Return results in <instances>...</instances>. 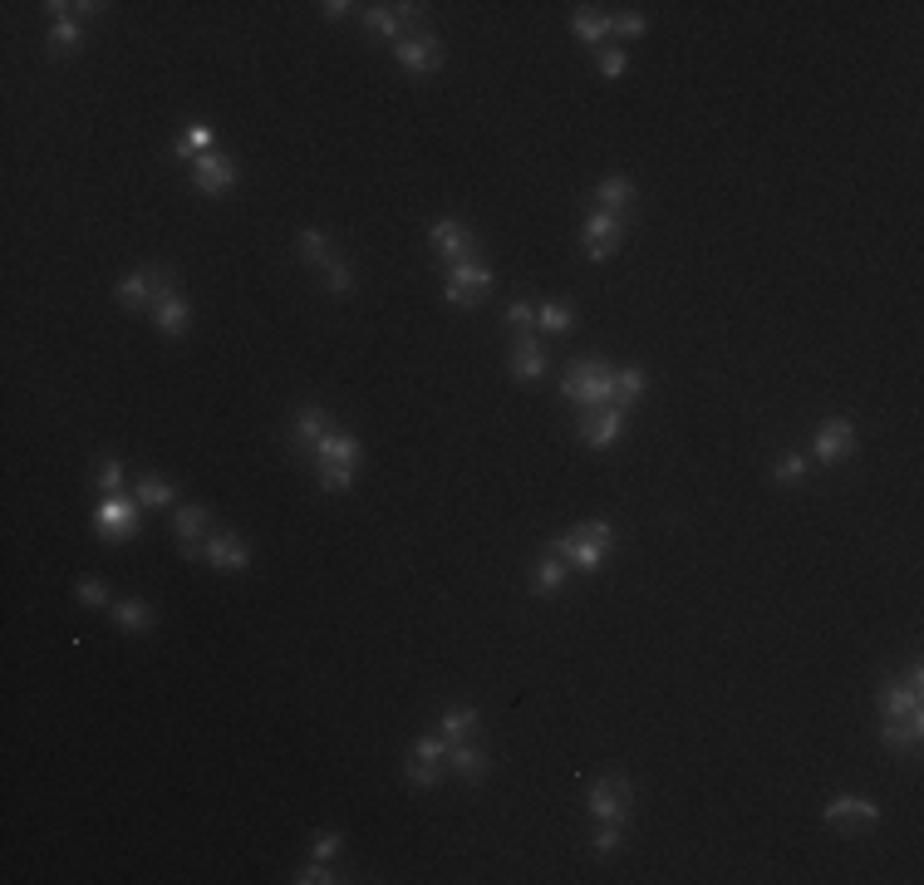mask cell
I'll use <instances>...</instances> for the list:
<instances>
[{
    "instance_id": "32",
    "label": "cell",
    "mask_w": 924,
    "mask_h": 885,
    "mask_svg": "<svg viewBox=\"0 0 924 885\" xmlns=\"http://www.w3.org/2000/svg\"><path fill=\"white\" fill-rule=\"evenodd\" d=\"M644 384H649V379H644V369H639V364H620V369H615V389H620V409H630V404H635L639 394H644Z\"/></svg>"
},
{
    "instance_id": "48",
    "label": "cell",
    "mask_w": 924,
    "mask_h": 885,
    "mask_svg": "<svg viewBox=\"0 0 924 885\" xmlns=\"http://www.w3.org/2000/svg\"><path fill=\"white\" fill-rule=\"evenodd\" d=\"M349 10H359V5H349V0H325V5H320V15H325V20H345Z\"/></svg>"
},
{
    "instance_id": "26",
    "label": "cell",
    "mask_w": 924,
    "mask_h": 885,
    "mask_svg": "<svg viewBox=\"0 0 924 885\" xmlns=\"http://www.w3.org/2000/svg\"><path fill=\"white\" fill-rule=\"evenodd\" d=\"M566 571H571V566H566V556L546 551V556L531 566V590H536V595H556V590L566 586Z\"/></svg>"
},
{
    "instance_id": "17",
    "label": "cell",
    "mask_w": 924,
    "mask_h": 885,
    "mask_svg": "<svg viewBox=\"0 0 924 885\" xmlns=\"http://www.w3.org/2000/svg\"><path fill=\"white\" fill-rule=\"evenodd\" d=\"M428 246L453 266V261H467L472 256V232L462 227V222H453V217H443V222H433V232H428Z\"/></svg>"
},
{
    "instance_id": "20",
    "label": "cell",
    "mask_w": 924,
    "mask_h": 885,
    "mask_svg": "<svg viewBox=\"0 0 924 885\" xmlns=\"http://www.w3.org/2000/svg\"><path fill=\"white\" fill-rule=\"evenodd\" d=\"M546 350H541V340H531V335H521L517 345H512V379H521V384H536L541 374H546Z\"/></svg>"
},
{
    "instance_id": "41",
    "label": "cell",
    "mask_w": 924,
    "mask_h": 885,
    "mask_svg": "<svg viewBox=\"0 0 924 885\" xmlns=\"http://www.w3.org/2000/svg\"><path fill=\"white\" fill-rule=\"evenodd\" d=\"M408 753H413V758H423V763H443V758H448V738H443V733H433V738H418Z\"/></svg>"
},
{
    "instance_id": "12",
    "label": "cell",
    "mask_w": 924,
    "mask_h": 885,
    "mask_svg": "<svg viewBox=\"0 0 924 885\" xmlns=\"http://www.w3.org/2000/svg\"><path fill=\"white\" fill-rule=\"evenodd\" d=\"M153 325H158V335H168V340H182V335L192 330V305L177 295L173 281H168V286L158 291V300H153Z\"/></svg>"
},
{
    "instance_id": "5",
    "label": "cell",
    "mask_w": 924,
    "mask_h": 885,
    "mask_svg": "<svg viewBox=\"0 0 924 885\" xmlns=\"http://www.w3.org/2000/svg\"><path fill=\"white\" fill-rule=\"evenodd\" d=\"M168 281H173V271H168V266H138V271H128V276L118 281L114 295H118V305H123V310H133V315H138V310H148V305L158 300V291H163Z\"/></svg>"
},
{
    "instance_id": "16",
    "label": "cell",
    "mask_w": 924,
    "mask_h": 885,
    "mask_svg": "<svg viewBox=\"0 0 924 885\" xmlns=\"http://www.w3.org/2000/svg\"><path fill=\"white\" fill-rule=\"evenodd\" d=\"M207 507L202 502H187V507H177V517H173V531H177V541H182V556L187 561H202V531H207Z\"/></svg>"
},
{
    "instance_id": "15",
    "label": "cell",
    "mask_w": 924,
    "mask_h": 885,
    "mask_svg": "<svg viewBox=\"0 0 924 885\" xmlns=\"http://www.w3.org/2000/svg\"><path fill=\"white\" fill-rule=\"evenodd\" d=\"M821 822L826 826H875L880 822V807L870 802V797H856V792H841V797H831L826 802V812H821Z\"/></svg>"
},
{
    "instance_id": "33",
    "label": "cell",
    "mask_w": 924,
    "mask_h": 885,
    "mask_svg": "<svg viewBox=\"0 0 924 885\" xmlns=\"http://www.w3.org/2000/svg\"><path fill=\"white\" fill-rule=\"evenodd\" d=\"M620 846H625V826H620V822H605L595 836H590V851H595L600 861H610Z\"/></svg>"
},
{
    "instance_id": "9",
    "label": "cell",
    "mask_w": 924,
    "mask_h": 885,
    "mask_svg": "<svg viewBox=\"0 0 924 885\" xmlns=\"http://www.w3.org/2000/svg\"><path fill=\"white\" fill-rule=\"evenodd\" d=\"M585 807H590V817H600V822H620L625 826V817H630V782L625 777H600L595 787H590V797H585Z\"/></svg>"
},
{
    "instance_id": "19",
    "label": "cell",
    "mask_w": 924,
    "mask_h": 885,
    "mask_svg": "<svg viewBox=\"0 0 924 885\" xmlns=\"http://www.w3.org/2000/svg\"><path fill=\"white\" fill-rule=\"evenodd\" d=\"M924 733V713H905V718H885L880 723V743L895 748V753H915Z\"/></svg>"
},
{
    "instance_id": "39",
    "label": "cell",
    "mask_w": 924,
    "mask_h": 885,
    "mask_svg": "<svg viewBox=\"0 0 924 885\" xmlns=\"http://www.w3.org/2000/svg\"><path fill=\"white\" fill-rule=\"evenodd\" d=\"M610 30H615V35H620V40H639V35H644V30H649V20H644V15H639V10H620V15H615V20H610Z\"/></svg>"
},
{
    "instance_id": "4",
    "label": "cell",
    "mask_w": 924,
    "mask_h": 885,
    "mask_svg": "<svg viewBox=\"0 0 924 885\" xmlns=\"http://www.w3.org/2000/svg\"><path fill=\"white\" fill-rule=\"evenodd\" d=\"M811 458L821 468H836V463L856 458V423L851 418H826L816 428V438H811Z\"/></svg>"
},
{
    "instance_id": "44",
    "label": "cell",
    "mask_w": 924,
    "mask_h": 885,
    "mask_svg": "<svg viewBox=\"0 0 924 885\" xmlns=\"http://www.w3.org/2000/svg\"><path fill=\"white\" fill-rule=\"evenodd\" d=\"M290 881H295V885H330V881H340V876H335L325 861H310V866H300Z\"/></svg>"
},
{
    "instance_id": "27",
    "label": "cell",
    "mask_w": 924,
    "mask_h": 885,
    "mask_svg": "<svg viewBox=\"0 0 924 885\" xmlns=\"http://www.w3.org/2000/svg\"><path fill=\"white\" fill-rule=\"evenodd\" d=\"M438 733L448 738V748H453V743H467V738L477 733V708H467V704L443 708V718H438Z\"/></svg>"
},
{
    "instance_id": "40",
    "label": "cell",
    "mask_w": 924,
    "mask_h": 885,
    "mask_svg": "<svg viewBox=\"0 0 924 885\" xmlns=\"http://www.w3.org/2000/svg\"><path fill=\"white\" fill-rule=\"evenodd\" d=\"M79 605L104 610V605H114V595H109V586H104L99 576H89V581H79Z\"/></svg>"
},
{
    "instance_id": "7",
    "label": "cell",
    "mask_w": 924,
    "mask_h": 885,
    "mask_svg": "<svg viewBox=\"0 0 924 885\" xmlns=\"http://www.w3.org/2000/svg\"><path fill=\"white\" fill-rule=\"evenodd\" d=\"M94 531H99V541H128V536H138V502H128L123 492H104V502L94 512Z\"/></svg>"
},
{
    "instance_id": "1",
    "label": "cell",
    "mask_w": 924,
    "mask_h": 885,
    "mask_svg": "<svg viewBox=\"0 0 924 885\" xmlns=\"http://www.w3.org/2000/svg\"><path fill=\"white\" fill-rule=\"evenodd\" d=\"M561 394L576 404L580 413H595V409H620V389H615V369L590 354V359H576L561 379Z\"/></svg>"
},
{
    "instance_id": "18",
    "label": "cell",
    "mask_w": 924,
    "mask_h": 885,
    "mask_svg": "<svg viewBox=\"0 0 924 885\" xmlns=\"http://www.w3.org/2000/svg\"><path fill=\"white\" fill-rule=\"evenodd\" d=\"M310 463L320 468V463H335V468H354L359 463V438L354 433H340V428H330L320 443H315V453H310Z\"/></svg>"
},
{
    "instance_id": "47",
    "label": "cell",
    "mask_w": 924,
    "mask_h": 885,
    "mask_svg": "<svg viewBox=\"0 0 924 885\" xmlns=\"http://www.w3.org/2000/svg\"><path fill=\"white\" fill-rule=\"evenodd\" d=\"M507 325H517L521 335H526V330L536 325V305H531V300H517V305H507Z\"/></svg>"
},
{
    "instance_id": "31",
    "label": "cell",
    "mask_w": 924,
    "mask_h": 885,
    "mask_svg": "<svg viewBox=\"0 0 924 885\" xmlns=\"http://www.w3.org/2000/svg\"><path fill=\"white\" fill-rule=\"evenodd\" d=\"M364 30H369V35H384V40H399V15H394V5H364Z\"/></svg>"
},
{
    "instance_id": "37",
    "label": "cell",
    "mask_w": 924,
    "mask_h": 885,
    "mask_svg": "<svg viewBox=\"0 0 924 885\" xmlns=\"http://www.w3.org/2000/svg\"><path fill=\"white\" fill-rule=\"evenodd\" d=\"M325 291L330 295H354V266H349V261H330V271H325Z\"/></svg>"
},
{
    "instance_id": "21",
    "label": "cell",
    "mask_w": 924,
    "mask_h": 885,
    "mask_svg": "<svg viewBox=\"0 0 924 885\" xmlns=\"http://www.w3.org/2000/svg\"><path fill=\"white\" fill-rule=\"evenodd\" d=\"M325 433H330V413L315 409V404H310V409H300L295 413V423H290V443H295L300 453H315V443H320Z\"/></svg>"
},
{
    "instance_id": "14",
    "label": "cell",
    "mask_w": 924,
    "mask_h": 885,
    "mask_svg": "<svg viewBox=\"0 0 924 885\" xmlns=\"http://www.w3.org/2000/svg\"><path fill=\"white\" fill-rule=\"evenodd\" d=\"M625 438V409H595L580 413V443L585 448H610Z\"/></svg>"
},
{
    "instance_id": "24",
    "label": "cell",
    "mask_w": 924,
    "mask_h": 885,
    "mask_svg": "<svg viewBox=\"0 0 924 885\" xmlns=\"http://www.w3.org/2000/svg\"><path fill=\"white\" fill-rule=\"evenodd\" d=\"M212 138H217V133H212V123L192 118V123L182 128V138H177V148H173V153L182 158V163H187V168H192V163H197L202 153H212Z\"/></svg>"
},
{
    "instance_id": "43",
    "label": "cell",
    "mask_w": 924,
    "mask_h": 885,
    "mask_svg": "<svg viewBox=\"0 0 924 885\" xmlns=\"http://www.w3.org/2000/svg\"><path fill=\"white\" fill-rule=\"evenodd\" d=\"M94 482H99V492H123V463H118V458H104L99 472H94Z\"/></svg>"
},
{
    "instance_id": "30",
    "label": "cell",
    "mask_w": 924,
    "mask_h": 885,
    "mask_svg": "<svg viewBox=\"0 0 924 885\" xmlns=\"http://www.w3.org/2000/svg\"><path fill=\"white\" fill-rule=\"evenodd\" d=\"M50 45H55V55H79V45H84V25H79V15H64V20H55V30H50Z\"/></svg>"
},
{
    "instance_id": "23",
    "label": "cell",
    "mask_w": 924,
    "mask_h": 885,
    "mask_svg": "<svg viewBox=\"0 0 924 885\" xmlns=\"http://www.w3.org/2000/svg\"><path fill=\"white\" fill-rule=\"evenodd\" d=\"M109 610H114L118 625H123V630H133V635H148V630L158 625L153 605H148V600H138V595H128V600H114Z\"/></svg>"
},
{
    "instance_id": "3",
    "label": "cell",
    "mask_w": 924,
    "mask_h": 885,
    "mask_svg": "<svg viewBox=\"0 0 924 885\" xmlns=\"http://www.w3.org/2000/svg\"><path fill=\"white\" fill-rule=\"evenodd\" d=\"M620 241H625V212L595 207V212L585 217V227H580V251H585V261H610V256L620 251Z\"/></svg>"
},
{
    "instance_id": "28",
    "label": "cell",
    "mask_w": 924,
    "mask_h": 885,
    "mask_svg": "<svg viewBox=\"0 0 924 885\" xmlns=\"http://www.w3.org/2000/svg\"><path fill=\"white\" fill-rule=\"evenodd\" d=\"M595 202H600L605 212H625V207L635 202V182H630V177H620V173L605 177V182L595 187Z\"/></svg>"
},
{
    "instance_id": "35",
    "label": "cell",
    "mask_w": 924,
    "mask_h": 885,
    "mask_svg": "<svg viewBox=\"0 0 924 885\" xmlns=\"http://www.w3.org/2000/svg\"><path fill=\"white\" fill-rule=\"evenodd\" d=\"M295 246H300V261H310V266H315V261H330V232H320V227L300 232Z\"/></svg>"
},
{
    "instance_id": "10",
    "label": "cell",
    "mask_w": 924,
    "mask_h": 885,
    "mask_svg": "<svg viewBox=\"0 0 924 885\" xmlns=\"http://www.w3.org/2000/svg\"><path fill=\"white\" fill-rule=\"evenodd\" d=\"M394 59L404 64L408 74H433V69L443 64V45H438V35H428V30L399 35V40H394Z\"/></svg>"
},
{
    "instance_id": "34",
    "label": "cell",
    "mask_w": 924,
    "mask_h": 885,
    "mask_svg": "<svg viewBox=\"0 0 924 885\" xmlns=\"http://www.w3.org/2000/svg\"><path fill=\"white\" fill-rule=\"evenodd\" d=\"M138 502L143 507H173V482L168 477H143L138 482Z\"/></svg>"
},
{
    "instance_id": "45",
    "label": "cell",
    "mask_w": 924,
    "mask_h": 885,
    "mask_svg": "<svg viewBox=\"0 0 924 885\" xmlns=\"http://www.w3.org/2000/svg\"><path fill=\"white\" fill-rule=\"evenodd\" d=\"M772 477H777V482H787V487H792V482H802V477H807V458H802V453L782 458V463L772 468Z\"/></svg>"
},
{
    "instance_id": "11",
    "label": "cell",
    "mask_w": 924,
    "mask_h": 885,
    "mask_svg": "<svg viewBox=\"0 0 924 885\" xmlns=\"http://www.w3.org/2000/svg\"><path fill=\"white\" fill-rule=\"evenodd\" d=\"M202 561L212 566V571H246L251 566V551H246V541L236 536V531H212L207 541H202Z\"/></svg>"
},
{
    "instance_id": "6",
    "label": "cell",
    "mask_w": 924,
    "mask_h": 885,
    "mask_svg": "<svg viewBox=\"0 0 924 885\" xmlns=\"http://www.w3.org/2000/svg\"><path fill=\"white\" fill-rule=\"evenodd\" d=\"M492 291V271L482 266V261H453L448 266V276H443V295H448V305H477L482 295Z\"/></svg>"
},
{
    "instance_id": "29",
    "label": "cell",
    "mask_w": 924,
    "mask_h": 885,
    "mask_svg": "<svg viewBox=\"0 0 924 885\" xmlns=\"http://www.w3.org/2000/svg\"><path fill=\"white\" fill-rule=\"evenodd\" d=\"M536 325L551 330V335H566V330L576 325V310L561 305V300H541V305H536Z\"/></svg>"
},
{
    "instance_id": "8",
    "label": "cell",
    "mask_w": 924,
    "mask_h": 885,
    "mask_svg": "<svg viewBox=\"0 0 924 885\" xmlns=\"http://www.w3.org/2000/svg\"><path fill=\"white\" fill-rule=\"evenodd\" d=\"M905 713H924V669L910 664L905 684H880V718H905Z\"/></svg>"
},
{
    "instance_id": "13",
    "label": "cell",
    "mask_w": 924,
    "mask_h": 885,
    "mask_svg": "<svg viewBox=\"0 0 924 885\" xmlns=\"http://www.w3.org/2000/svg\"><path fill=\"white\" fill-rule=\"evenodd\" d=\"M192 187H197L202 197H227L231 187H236V163L222 158V153H202V158L192 163Z\"/></svg>"
},
{
    "instance_id": "2",
    "label": "cell",
    "mask_w": 924,
    "mask_h": 885,
    "mask_svg": "<svg viewBox=\"0 0 924 885\" xmlns=\"http://www.w3.org/2000/svg\"><path fill=\"white\" fill-rule=\"evenodd\" d=\"M610 546H615V527H610L605 517L580 522L576 531H566V536H556V541H551V551H556V556H566V566H576V571H585V576L605 566Z\"/></svg>"
},
{
    "instance_id": "42",
    "label": "cell",
    "mask_w": 924,
    "mask_h": 885,
    "mask_svg": "<svg viewBox=\"0 0 924 885\" xmlns=\"http://www.w3.org/2000/svg\"><path fill=\"white\" fill-rule=\"evenodd\" d=\"M340 851H345V836H340V831H330V826L315 831V861H335Z\"/></svg>"
},
{
    "instance_id": "25",
    "label": "cell",
    "mask_w": 924,
    "mask_h": 885,
    "mask_svg": "<svg viewBox=\"0 0 924 885\" xmlns=\"http://www.w3.org/2000/svg\"><path fill=\"white\" fill-rule=\"evenodd\" d=\"M571 30H576V40L585 45V50H600V45H605V35H610V20H605L595 5H580L576 15H571Z\"/></svg>"
},
{
    "instance_id": "36",
    "label": "cell",
    "mask_w": 924,
    "mask_h": 885,
    "mask_svg": "<svg viewBox=\"0 0 924 885\" xmlns=\"http://www.w3.org/2000/svg\"><path fill=\"white\" fill-rule=\"evenodd\" d=\"M404 777L413 782V787H428V792H433V787L443 782L438 763H423V758H413V753H408V763H404Z\"/></svg>"
},
{
    "instance_id": "38",
    "label": "cell",
    "mask_w": 924,
    "mask_h": 885,
    "mask_svg": "<svg viewBox=\"0 0 924 885\" xmlns=\"http://www.w3.org/2000/svg\"><path fill=\"white\" fill-rule=\"evenodd\" d=\"M315 477H320L325 492H349V487H354V468H335V463H320Z\"/></svg>"
},
{
    "instance_id": "22",
    "label": "cell",
    "mask_w": 924,
    "mask_h": 885,
    "mask_svg": "<svg viewBox=\"0 0 924 885\" xmlns=\"http://www.w3.org/2000/svg\"><path fill=\"white\" fill-rule=\"evenodd\" d=\"M448 763H453V772H458L462 782H482V777L492 772V758H487V753H482V748H477L472 738L448 748Z\"/></svg>"
},
{
    "instance_id": "46",
    "label": "cell",
    "mask_w": 924,
    "mask_h": 885,
    "mask_svg": "<svg viewBox=\"0 0 924 885\" xmlns=\"http://www.w3.org/2000/svg\"><path fill=\"white\" fill-rule=\"evenodd\" d=\"M625 69H630V55H625V50H600V74H605V79H620Z\"/></svg>"
}]
</instances>
